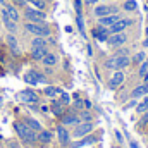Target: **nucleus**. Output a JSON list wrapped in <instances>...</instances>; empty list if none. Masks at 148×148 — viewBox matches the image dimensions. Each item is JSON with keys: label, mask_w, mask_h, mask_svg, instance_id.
<instances>
[{"label": "nucleus", "mask_w": 148, "mask_h": 148, "mask_svg": "<svg viewBox=\"0 0 148 148\" xmlns=\"http://www.w3.org/2000/svg\"><path fill=\"white\" fill-rule=\"evenodd\" d=\"M48 53V47H36V48H31V59L40 62L45 55Z\"/></svg>", "instance_id": "5701e85b"}, {"label": "nucleus", "mask_w": 148, "mask_h": 148, "mask_svg": "<svg viewBox=\"0 0 148 148\" xmlns=\"http://www.w3.org/2000/svg\"><path fill=\"white\" fill-rule=\"evenodd\" d=\"M3 10L7 12V16L14 21V23H19L21 21V14H19V9L14 5V3H5L3 5Z\"/></svg>", "instance_id": "a211bd4d"}, {"label": "nucleus", "mask_w": 148, "mask_h": 148, "mask_svg": "<svg viewBox=\"0 0 148 148\" xmlns=\"http://www.w3.org/2000/svg\"><path fill=\"white\" fill-rule=\"evenodd\" d=\"M147 38H148V24H147Z\"/></svg>", "instance_id": "49530a36"}, {"label": "nucleus", "mask_w": 148, "mask_h": 148, "mask_svg": "<svg viewBox=\"0 0 148 148\" xmlns=\"http://www.w3.org/2000/svg\"><path fill=\"white\" fill-rule=\"evenodd\" d=\"M145 59H147V53H145V52H138V53L131 59V64H141Z\"/></svg>", "instance_id": "473e14b6"}, {"label": "nucleus", "mask_w": 148, "mask_h": 148, "mask_svg": "<svg viewBox=\"0 0 148 148\" xmlns=\"http://www.w3.org/2000/svg\"><path fill=\"white\" fill-rule=\"evenodd\" d=\"M36 47H48V38L33 36V40H31V48H36Z\"/></svg>", "instance_id": "cd10ccee"}, {"label": "nucleus", "mask_w": 148, "mask_h": 148, "mask_svg": "<svg viewBox=\"0 0 148 148\" xmlns=\"http://www.w3.org/2000/svg\"><path fill=\"white\" fill-rule=\"evenodd\" d=\"M127 40H129V35L126 31H122V33H112L105 43L109 48H119V47H124L127 43Z\"/></svg>", "instance_id": "423d86ee"}, {"label": "nucleus", "mask_w": 148, "mask_h": 148, "mask_svg": "<svg viewBox=\"0 0 148 148\" xmlns=\"http://www.w3.org/2000/svg\"><path fill=\"white\" fill-rule=\"evenodd\" d=\"M55 133H57V138H59V143H60V147L62 148H67L71 145V131L64 126V124H59L57 127H55Z\"/></svg>", "instance_id": "6e6552de"}, {"label": "nucleus", "mask_w": 148, "mask_h": 148, "mask_svg": "<svg viewBox=\"0 0 148 148\" xmlns=\"http://www.w3.org/2000/svg\"><path fill=\"white\" fill-rule=\"evenodd\" d=\"M105 69H110V71H124L126 67L131 66V57L129 55H112L105 60Z\"/></svg>", "instance_id": "7ed1b4c3"}, {"label": "nucleus", "mask_w": 148, "mask_h": 148, "mask_svg": "<svg viewBox=\"0 0 148 148\" xmlns=\"http://www.w3.org/2000/svg\"><path fill=\"white\" fill-rule=\"evenodd\" d=\"M36 138H38V143L40 145H50L52 140H53V133L50 129H41V131H38Z\"/></svg>", "instance_id": "aec40b11"}, {"label": "nucleus", "mask_w": 148, "mask_h": 148, "mask_svg": "<svg viewBox=\"0 0 148 148\" xmlns=\"http://www.w3.org/2000/svg\"><path fill=\"white\" fill-rule=\"evenodd\" d=\"M38 148H48V145H40Z\"/></svg>", "instance_id": "a18cd8bd"}, {"label": "nucleus", "mask_w": 148, "mask_h": 148, "mask_svg": "<svg viewBox=\"0 0 148 148\" xmlns=\"http://www.w3.org/2000/svg\"><path fill=\"white\" fill-rule=\"evenodd\" d=\"M124 79H126L124 71H114L112 76L109 77V81H107V88H109V90H117V88L124 83Z\"/></svg>", "instance_id": "9d476101"}, {"label": "nucleus", "mask_w": 148, "mask_h": 148, "mask_svg": "<svg viewBox=\"0 0 148 148\" xmlns=\"http://www.w3.org/2000/svg\"><path fill=\"white\" fill-rule=\"evenodd\" d=\"M91 36L95 38L97 41H107V38L110 36V31H109V28H105L102 24H97L91 29Z\"/></svg>", "instance_id": "9b49d317"}, {"label": "nucleus", "mask_w": 148, "mask_h": 148, "mask_svg": "<svg viewBox=\"0 0 148 148\" xmlns=\"http://www.w3.org/2000/svg\"><path fill=\"white\" fill-rule=\"evenodd\" d=\"M45 2H47V0H45Z\"/></svg>", "instance_id": "de8ad7c7"}, {"label": "nucleus", "mask_w": 148, "mask_h": 148, "mask_svg": "<svg viewBox=\"0 0 148 148\" xmlns=\"http://www.w3.org/2000/svg\"><path fill=\"white\" fill-rule=\"evenodd\" d=\"M45 67H55L57 64H59V55L55 53V52H48L41 60H40Z\"/></svg>", "instance_id": "412c9836"}, {"label": "nucleus", "mask_w": 148, "mask_h": 148, "mask_svg": "<svg viewBox=\"0 0 148 148\" xmlns=\"http://www.w3.org/2000/svg\"><path fill=\"white\" fill-rule=\"evenodd\" d=\"M79 121L81 122H91L93 121V114L88 110V109H83V110L79 112Z\"/></svg>", "instance_id": "c85d7f7f"}, {"label": "nucleus", "mask_w": 148, "mask_h": 148, "mask_svg": "<svg viewBox=\"0 0 148 148\" xmlns=\"http://www.w3.org/2000/svg\"><path fill=\"white\" fill-rule=\"evenodd\" d=\"M23 19L28 21V23H47V10H40L35 7H29L26 5L24 10H23Z\"/></svg>", "instance_id": "20e7f679"}, {"label": "nucleus", "mask_w": 148, "mask_h": 148, "mask_svg": "<svg viewBox=\"0 0 148 148\" xmlns=\"http://www.w3.org/2000/svg\"><path fill=\"white\" fill-rule=\"evenodd\" d=\"M9 148H21V147H19L16 141H10V143H9Z\"/></svg>", "instance_id": "a19ab883"}, {"label": "nucleus", "mask_w": 148, "mask_h": 148, "mask_svg": "<svg viewBox=\"0 0 148 148\" xmlns=\"http://www.w3.org/2000/svg\"><path fill=\"white\" fill-rule=\"evenodd\" d=\"M147 73H148V57L145 59V60H143V62H141V64H140V69H138V76H140V77H143V76H145Z\"/></svg>", "instance_id": "72a5a7b5"}, {"label": "nucleus", "mask_w": 148, "mask_h": 148, "mask_svg": "<svg viewBox=\"0 0 148 148\" xmlns=\"http://www.w3.org/2000/svg\"><path fill=\"white\" fill-rule=\"evenodd\" d=\"M43 93H45L48 98H55V97H59V95L62 93V88H59V86H47V88L43 90Z\"/></svg>", "instance_id": "a878e982"}, {"label": "nucleus", "mask_w": 148, "mask_h": 148, "mask_svg": "<svg viewBox=\"0 0 148 148\" xmlns=\"http://www.w3.org/2000/svg\"><path fill=\"white\" fill-rule=\"evenodd\" d=\"M83 105H84V109H88V110L91 109V102H90V100H84V102H83Z\"/></svg>", "instance_id": "ea45409f"}, {"label": "nucleus", "mask_w": 148, "mask_h": 148, "mask_svg": "<svg viewBox=\"0 0 148 148\" xmlns=\"http://www.w3.org/2000/svg\"><path fill=\"white\" fill-rule=\"evenodd\" d=\"M143 81H145V83H148V73L145 74V76H143Z\"/></svg>", "instance_id": "c03bdc74"}, {"label": "nucleus", "mask_w": 148, "mask_h": 148, "mask_svg": "<svg viewBox=\"0 0 148 148\" xmlns=\"http://www.w3.org/2000/svg\"><path fill=\"white\" fill-rule=\"evenodd\" d=\"M122 17V14L119 12V14H110V16H103V17H98L97 19V24H102V26H105V28H110L112 24L115 23V21H119Z\"/></svg>", "instance_id": "f3484780"}, {"label": "nucleus", "mask_w": 148, "mask_h": 148, "mask_svg": "<svg viewBox=\"0 0 148 148\" xmlns=\"http://www.w3.org/2000/svg\"><path fill=\"white\" fill-rule=\"evenodd\" d=\"M12 3H14L17 9H19V7H21V9H24V7L28 5V0H12Z\"/></svg>", "instance_id": "4c0bfd02"}, {"label": "nucleus", "mask_w": 148, "mask_h": 148, "mask_svg": "<svg viewBox=\"0 0 148 148\" xmlns=\"http://www.w3.org/2000/svg\"><path fill=\"white\" fill-rule=\"evenodd\" d=\"M148 95V83H143V84H140V86H136V88H133V91H131V98H143V97H147Z\"/></svg>", "instance_id": "4be33fe9"}, {"label": "nucleus", "mask_w": 148, "mask_h": 148, "mask_svg": "<svg viewBox=\"0 0 148 148\" xmlns=\"http://www.w3.org/2000/svg\"><path fill=\"white\" fill-rule=\"evenodd\" d=\"M14 131H16V134L19 136V140L24 145H35V143H38V138H36L38 133L33 131V129H29L24 121H16L14 122Z\"/></svg>", "instance_id": "f257e3e1"}, {"label": "nucleus", "mask_w": 148, "mask_h": 148, "mask_svg": "<svg viewBox=\"0 0 148 148\" xmlns=\"http://www.w3.org/2000/svg\"><path fill=\"white\" fill-rule=\"evenodd\" d=\"M17 100L23 102V103H38L40 98H38L36 91H33V90H23L17 95Z\"/></svg>", "instance_id": "4468645a"}, {"label": "nucleus", "mask_w": 148, "mask_h": 148, "mask_svg": "<svg viewBox=\"0 0 148 148\" xmlns=\"http://www.w3.org/2000/svg\"><path fill=\"white\" fill-rule=\"evenodd\" d=\"M95 141H97L95 136L86 134V136H83V138H77L76 141H71V145H69L67 148H83V147H88V145H93Z\"/></svg>", "instance_id": "dca6fc26"}, {"label": "nucleus", "mask_w": 148, "mask_h": 148, "mask_svg": "<svg viewBox=\"0 0 148 148\" xmlns=\"http://www.w3.org/2000/svg\"><path fill=\"white\" fill-rule=\"evenodd\" d=\"M115 136H117V140H119V141H122V136H121V133H119V131H115Z\"/></svg>", "instance_id": "79ce46f5"}, {"label": "nucleus", "mask_w": 148, "mask_h": 148, "mask_svg": "<svg viewBox=\"0 0 148 148\" xmlns=\"http://www.w3.org/2000/svg\"><path fill=\"white\" fill-rule=\"evenodd\" d=\"M74 10H76V16H83V2L81 0H74Z\"/></svg>", "instance_id": "c9c22d12"}, {"label": "nucleus", "mask_w": 148, "mask_h": 148, "mask_svg": "<svg viewBox=\"0 0 148 148\" xmlns=\"http://www.w3.org/2000/svg\"><path fill=\"white\" fill-rule=\"evenodd\" d=\"M121 9H122L124 12L131 14V12H136L138 3H136V0H124V2H122V5H121Z\"/></svg>", "instance_id": "393cba45"}, {"label": "nucleus", "mask_w": 148, "mask_h": 148, "mask_svg": "<svg viewBox=\"0 0 148 148\" xmlns=\"http://www.w3.org/2000/svg\"><path fill=\"white\" fill-rule=\"evenodd\" d=\"M50 110L53 112V115L60 117V115L64 114V105L60 103V100H55V98H52V103H50Z\"/></svg>", "instance_id": "b1692460"}, {"label": "nucleus", "mask_w": 148, "mask_h": 148, "mask_svg": "<svg viewBox=\"0 0 148 148\" xmlns=\"http://www.w3.org/2000/svg\"><path fill=\"white\" fill-rule=\"evenodd\" d=\"M2 21H3V26H5V29H7V33H17V23H14L9 16H7V12L2 9Z\"/></svg>", "instance_id": "6ab92c4d"}, {"label": "nucleus", "mask_w": 148, "mask_h": 148, "mask_svg": "<svg viewBox=\"0 0 148 148\" xmlns=\"http://www.w3.org/2000/svg\"><path fill=\"white\" fill-rule=\"evenodd\" d=\"M24 81H26L28 84L36 86V84H40V83H47V77H45L41 73H38V71H28V73L24 74Z\"/></svg>", "instance_id": "f8f14e48"}, {"label": "nucleus", "mask_w": 148, "mask_h": 148, "mask_svg": "<svg viewBox=\"0 0 148 148\" xmlns=\"http://www.w3.org/2000/svg\"><path fill=\"white\" fill-rule=\"evenodd\" d=\"M115 55H129V48L127 47H119L115 50Z\"/></svg>", "instance_id": "e433bc0d"}, {"label": "nucleus", "mask_w": 148, "mask_h": 148, "mask_svg": "<svg viewBox=\"0 0 148 148\" xmlns=\"http://www.w3.org/2000/svg\"><path fill=\"white\" fill-rule=\"evenodd\" d=\"M119 12H121V7L114 5V3H100L91 9V16L97 19L103 17V16H110V14H119Z\"/></svg>", "instance_id": "39448f33"}, {"label": "nucleus", "mask_w": 148, "mask_h": 148, "mask_svg": "<svg viewBox=\"0 0 148 148\" xmlns=\"http://www.w3.org/2000/svg\"><path fill=\"white\" fill-rule=\"evenodd\" d=\"M5 43L9 47V50L12 52V55H21V48H19V40L14 33H7L5 35Z\"/></svg>", "instance_id": "ddd939ff"}, {"label": "nucleus", "mask_w": 148, "mask_h": 148, "mask_svg": "<svg viewBox=\"0 0 148 148\" xmlns=\"http://www.w3.org/2000/svg\"><path fill=\"white\" fill-rule=\"evenodd\" d=\"M24 122L28 124V127H29V129H33V131H36V133L43 129L41 122H40V121H36V119H33V117H26V119H24Z\"/></svg>", "instance_id": "bb28decb"}, {"label": "nucleus", "mask_w": 148, "mask_h": 148, "mask_svg": "<svg viewBox=\"0 0 148 148\" xmlns=\"http://www.w3.org/2000/svg\"><path fill=\"white\" fill-rule=\"evenodd\" d=\"M134 24V19H131V17H121L119 21H115L114 24H112L110 28H109V31H110V35L112 33H122V31H126L129 26H133Z\"/></svg>", "instance_id": "1a4fd4ad"}, {"label": "nucleus", "mask_w": 148, "mask_h": 148, "mask_svg": "<svg viewBox=\"0 0 148 148\" xmlns=\"http://www.w3.org/2000/svg\"><path fill=\"white\" fill-rule=\"evenodd\" d=\"M100 0H84V5H97Z\"/></svg>", "instance_id": "58836bf2"}, {"label": "nucleus", "mask_w": 148, "mask_h": 148, "mask_svg": "<svg viewBox=\"0 0 148 148\" xmlns=\"http://www.w3.org/2000/svg\"><path fill=\"white\" fill-rule=\"evenodd\" d=\"M131 148H140V147H138V143H136V141H131Z\"/></svg>", "instance_id": "37998d69"}, {"label": "nucleus", "mask_w": 148, "mask_h": 148, "mask_svg": "<svg viewBox=\"0 0 148 148\" xmlns=\"http://www.w3.org/2000/svg\"><path fill=\"white\" fill-rule=\"evenodd\" d=\"M81 121H79V114H76V112H67V114H62L60 115V124H64L66 127H69V126H76V124H79Z\"/></svg>", "instance_id": "2eb2a0df"}, {"label": "nucleus", "mask_w": 148, "mask_h": 148, "mask_svg": "<svg viewBox=\"0 0 148 148\" xmlns=\"http://www.w3.org/2000/svg\"><path fill=\"white\" fill-rule=\"evenodd\" d=\"M23 28H24V31L26 33H29L31 36H43V38H50L53 35V29L48 26V23H28V21H24V24H23Z\"/></svg>", "instance_id": "f03ea898"}, {"label": "nucleus", "mask_w": 148, "mask_h": 148, "mask_svg": "<svg viewBox=\"0 0 148 148\" xmlns=\"http://www.w3.org/2000/svg\"><path fill=\"white\" fill-rule=\"evenodd\" d=\"M148 110V95L143 97V100L140 103H136V114H143V112Z\"/></svg>", "instance_id": "c756f323"}, {"label": "nucleus", "mask_w": 148, "mask_h": 148, "mask_svg": "<svg viewBox=\"0 0 148 148\" xmlns=\"http://www.w3.org/2000/svg\"><path fill=\"white\" fill-rule=\"evenodd\" d=\"M29 5H33L35 9H40V10H47V2L45 0H28Z\"/></svg>", "instance_id": "7c9ffc66"}, {"label": "nucleus", "mask_w": 148, "mask_h": 148, "mask_svg": "<svg viewBox=\"0 0 148 148\" xmlns=\"http://www.w3.org/2000/svg\"><path fill=\"white\" fill-rule=\"evenodd\" d=\"M76 26H77V29L81 31V36H86V33H84V21H83V16H76Z\"/></svg>", "instance_id": "2f4dec72"}, {"label": "nucleus", "mask_w": 148, "mask_h": 148, "mask_svg": "<svg viewBox=\"0 0 148 148\" xmlns=\"http://www.w3.org/2000/svg\"><path fill=\"white\" fill-rule=\"evenodd\" d=\"M59 97H60V103H62L64 107L71 103V95H69V93H66V91H62V93H60Z\"/></svg>", "instance_id": "f704fd0d"}, {"label": "nucleus", "mask_w": 148, "mask_h": 148, "mask_svg": "<svg viewBox=\"0 0 148 148\" xmlns=\"http://www.w3.org/2000/svg\"><path fill=\"white\" fill-rule=\"evenodd\" d=\"M93 129H95L93 121H91V122H79V124H76V126H74V129L71 131V136L77 140V138H83V136L90 134Z\"/></svg>", "instance_id": "0eeeda50"}]
</instances>
